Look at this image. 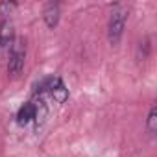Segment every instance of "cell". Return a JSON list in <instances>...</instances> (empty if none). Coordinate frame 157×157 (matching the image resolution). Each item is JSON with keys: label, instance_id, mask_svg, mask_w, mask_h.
<instances>
[{"label": "cell", "instance_id": "obj_1", "mask_svg": "<svg viewBox=\"0 0 157 157\" xmlns=\"http://www.w3.org/2000/svg\"><path fill=\"white\" fill-rule=\"evenodd\" d=\"M126 21H128V8L122 4H117L111 11L109 17V24H107V39L113 46H117L124 35V28H126Z\"/></svg>", "mask_w": 157, "mask_h": 157}, {"label": "cell", "instance_id": "obj_2", "mask_svg": "<svg viewBox=\"0 0 157 157\" xmlns=\"http://www.w3.org/2000/svg\"><path fill=\"white\" fill-rule=\"evenodd\" d=\"M44 93H48L54 98V102H57V104H63L68 98V89H67V85L63 83V80L59 76H50V78L41 82V85L35 89V94L43 96Z\"/></svg>", "mask_w": 157, "mask_h": 157}, {"label": "cell", "instance_id": "obj_3", "mask_svg": "<svg viewBox=\"0 0 157 157\" xmlns=\"http://www.w3.org/2000/svg\"><path fill=\"white\" fill-rule=\"evenodd\" d=\"M8 74L11 78H19L21 72L24 70V61H26V41L17 37L13 43V48L8 56Z\"/></svg>", "mask_w": 157, "mask_h": 157}, {"label": "cell", "instance_id": "obj_4", "mask_svg": "<svg viewBox=\"0 0 157 157\" xmlns=\"http://www.w3.org/2000/svg\"><path fill=\"white\" fill-rule=\"evenodd\" d=\"M15 39H17V37H15L13 22H11L8 17H2V19H0V57L10 56Z\"/></svg>", "mask_w": 157, "mask_h": 157}, {"label": "cell", "instance_id": "obj_5", "mask_svg": "<svg viewBox=\"0 0 157 157\" xmlns=\"http://www.w3.org/2000/svg\"><path fill=\"white\" fill-rule=\"evenodd\" d=\"M33 120H37V104L35 102H26L17 111V122L21 126H26V124H30Z\"/></svg>", "mask_w": 157, "mask_h": 157}, {"label": "cell", "instance_id": "obj_6", "mask_svg": "<svg viewBox=\"0 0 157 157\" xmlns=\"http://www.w3.org/2000/svg\"><path fill=\"white\" fill-rule=\"evenodd\" d=\"M59 15H61V6L57 2H48L43 10V19L46 22L48 28H56L59 22Z\"/></svg>", "mask_w": 157, "mask_h": 157}, {"label": "cell", "instance_id": "obj_7", "mask_svg": "<svg viewBox=\"0 0 157 157\" xmlns=\"http://www.w3.org/2000/svg\"><path fill=\"white\" fill-rule=\"evenodd\" d=\"M146 131L150 135H155V131H157V107L155 105L150 107V113L146 118Z\"/></svg>", "mask_w": 157, "mask_h": 157}]
</instances>
